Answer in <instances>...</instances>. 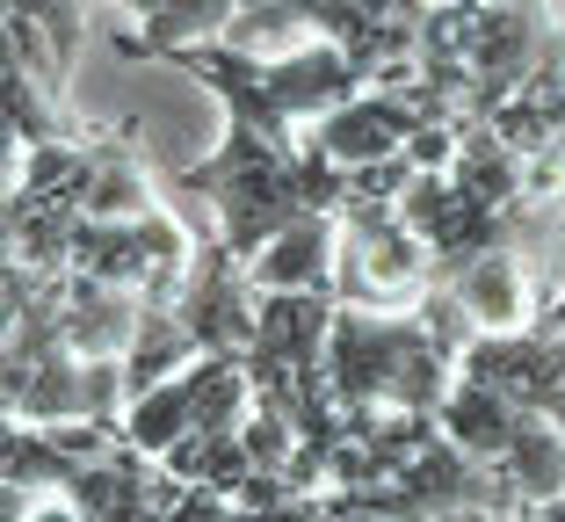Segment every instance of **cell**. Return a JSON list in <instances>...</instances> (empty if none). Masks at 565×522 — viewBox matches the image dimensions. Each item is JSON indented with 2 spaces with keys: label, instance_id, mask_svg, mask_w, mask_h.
Returning <instances> with one entry per match:
<instances>
[{
  "label": "cell",
  "instance_id": "6da1fadb",
  "mask_svg": "<svg viewBox=\"0 0 565 522\" xmlns=\"http://www.w3.org/2000/svg\"><path fill=\"white\" fill-rule=\"evenodd\" d=\"M327 385L341 414L363 406H414V414H443L449 385H457V349L414 312H370V305H341L327 341Z\"/></svg>",
  "mask_w": 565,
  "mask_h": 522
},
{
  "label": "cell",
  "instance_id": "7a4b0ae2",
  "mask_svg": "<svg viewBox=\"0 0 565 522\" xmlns=\"http://www.w3.org/2000/svg\"><path fill=\"white\" fill-rule=\"evenodd\" d=\"M174 189L211 203L217 211V239H225L239 262H254L276 233H290L298 219H312L298 146L268 138L262 124H247V117H225V146H217L203 168H182Z\"/></svg>",
  "mask_w": 565,
  "mask_h": 522
},
{
  "label": "cell",
  "instance_id": "3957f363",
  "mask_svg": "<svg viewBox=\"0 0 565 522\" xmlns=\"http://www.w3.org/2000/svg\"><path fill=\"white\" fill-rule=\"evenodd\" d=\"M174 312L189 320L203 355H247L254 327H262V290H254L247 262H239L225 239H196V262H189L182 290H174Z\"/></svg>",
  "mask_w": 565,
  "mask_h": 522
},
{
  "label": "cell",
  "instance_id": "277c9868",
  "mask_svg": "<svg viewBox=\"0 0 565 522\" xmlns=\"http://www.w3.org/2000/svg\"><path fill=\"white\" fill-rule=\"evenodd\" d=\"M420 131H435V117H428V102L414 95V81H399V87H363V95H349L341 109H327L305 138L327 146L341 168H377V160L414 152Z\"/></svg>",
  "mask_w": 565,
  "mask_h": 522
},
{
  "label": "cell",
  "instance_id": "5b68a950",
  "mask_svg": "<svg viewBox=\"0 0 565 522\" xmlns=\"http://www.w3.org/2000/svg\"><path fill=\"white\" fill-rule=\"evenodd\" d=\"M457 371L500 385L515 406H530V414H551V406L565 400V355H558V341H551L544 327H522V334H479L465 355H457Z\"/></svg>",
  "mask_w": 565,
  "mask_h": 522
},
{
  "label": "cell",
  "instance_id": "8992f818",
  "mask_svg": "<svg viewBox=\"0 0 565 522\" xmlns=\"http://www.w3.org/2000/svg\"><path fill=\"white\" fill-rule=\"evenodd\" d=\"M443 284L457 290V305L479 320V334H522V327H536V305H544L536 269L515 247H486L479 262H465V269L443 276Z\"/></svg>",
  "mask_w": 565,
  "mask_h": 522
},
{
  "label": "cell",
  "instance_id": "52a82bcc",
  "mask_svg": "<svg viewBox=\"0 0 565 522\" xmlns=\"http://www.w3.org/2000/svg\"><path fill=\"white\" fill-rule=\"evenodd\" d=\"M333 269H341V219H327V211L298 219L247 262L254 290H333Z\"/></svg>",
  "mask_w": 565,
  "mask_h": 522
},
{
  "label": "cell",
  "instance_id": "ba28073f",
  "mask_svg": "<svg viewBox=\"0 0 565 522\" xmlns=\"http://www.w3.org/2000/svg\"><path fill=\"white\" fill-rule=\"evenodd\" d=\"M81 211L87 219H146V211H160V189H152L146 152L131 146V131H87Z\"/></svg>",
  "mask_w": 565,
  "mask_h": 522
},
{
  "label": "cell",
  "instance_id": "9c48e42d",
  "mask_svg": "<svg viewBox=\"0 0 565 522\" xmlns=\"http://www.w3.org/2000/svg\"><path fill=\"white\" fill-rule=\"evenodd\" d=\"M486 124H493L522 160H558V152H565V51L544 58V66H536L508 102H493V117H486Z\"/></svg>",
  "mask_w": 565,
  "mask_h": 522
},
{
  "label": "cell",
  "instance_id": "30bf717a",
  "mask_svg": "<svg viewBox=\"0 0 565 522\" xmlns=\"http://www.w3.org/2000/svg\"><path fill=\"white\" fill-rule=\"evenodd\" d=\"M443 168H449V182L465 189L471 203H486V211H515V203H530V160H522L486 117L457 131V152H449Z\"/></svg>",
  "mask_w": 565,
  "mask_h": 522
},
{
  "label": "cell",
  "instance_id": "8fae6325",
  "mask_svg": "<svg viewBox=\"0 0 565 522\" xmlns=\"http://www.w3.org/2000/svg\"><path fill=\"white\" fill-rule=\"evenodd\" d=\"M443 436L449 443H465L471 457H486V465H500L508 457V443L522 436V422H530V406H515L500 385H486V377H465L457 371V385H449V400H443Z\"/></svg>",
  "mask_w": 565,
  "mask_h": 522
},
{
  "label": "cell",
  "instance_id": "7c38bea8",
  "mask_svg": "<svg viewBox=\"0 0 565 522\" xmlns=\"http://www.w3.org/2000/svg\"><path fill=\"white\" fill-rule=\"evenodd\" d=\"M196 334H189V320L174 312V298H146V320H138V334H131V349H124V392H152V385H167L174 371H189L196 363ZM124 400V406H131Z\"/></svg>",
  "mask_w": 565,
  "mask_h": 522
},
{
  "label": "cell",
  "instance_id": "4fadbf2b",
  "mask_svg": "<svg viewBox=\"0 0 565 522\" xmlns=\"http://www.w3.org/2000/svg\"><path fill=\"white\" fill-rule=\"evenodd\" d=\"M500 479L515 487L522 508H544L565 493V422L558 414H530L522 422V436L508 443V457H500Z\"/></svg>",
  "mask_w": 565,
  "mask_h": 522
},
{
  "label": "cell",
  "instance_id": "5bb4252c",
  "mask_svg": "<svg viewBox=\"0 0 565 522\" xmlns=\"http://www.w3.org/2000/svg\"><path fill=\"white\" fill-rule=\"evenodd\" d=\"M182 436H196V392H189V371H174L167 385L138 392L124 406V443H138L146 457H167Z\"/></svg>",
  "mask_w": 565,
  "mask_h": 522
},
{
  "label": "cell",
  "instance_id": "9a60e30c",
  "mask_svg": "<svg viewBox=\"0 0 565 522\" xmlns=\"http://www.w3.org/2000/svg\"><path fill=\"white\" fill-rule=\"evenodd\" d=\"M102 0H8V15H22L30 30L51 36V58H58V73H66L73 87V66H81V44H87V22H95Z\"/></svg>",
  "mask_w": 565,
  "mask_h": 522
},
{
  "label": "cell",
  "instance_id": "2e32d148",
  "mask_svg": "<svg viewBox=\"0 0 565 522\" xmlns=\"http://www.w3.org/2000/svg\"><path fill=\"white\" fill-rule=\"evenodd\" d=\"M233 522H327V493H276V501H233Z\"/></svg>",
  "mask_w": 565,
  "mask_h": 522
},
{
  "label": "cell",
  "instance_id": "e0dca14e",
  "mask_svg": "<svg viewBox=\"0 0 565 522\" xmlns=\"http://www.w3.org/2000/svg\"><path fill=\"white\" fill-rule=\"evenodd\" d=\"M355 8H370L377 22H392V30H428V15H435V0H355Z\"/></svg>",
  "mask_w": 565,
  "mask_h": 522
},
{
  "label": "cell",
  "instance_id": "ac0fdd59",
  "mask_svg": "<svg viewBox=\"0 0 565 522\" xmlns=\"http://www.w3.org/2000/svg\"><path fill=\"white\" fill-rule=\"evenodd\" d=\"M174 8H182V0H124V15H131L138 30H146V22H160V15H174Z\"/></svg>",
  "mask_w": 565,
  "mask_h": 522
},
{
  "label": "cell",
  "instance_id": "d6986e66",
  "mask_svg": "<svg viewBox=\"0 0 565 522\" xmlns=\"http://www.w3.org/2000/svg\"><path fill=\"white\" fill-rule=\"evenodd\" d=\"M30 522H87V515H81V508H73V501H66V493H58V501H44V508H30Z\"/></svg>",
  "mask_w": 565,
  "mask_h": 522
},
{
  "label": "cell",
  "instance_id": "ffe728a7",
  "mask_svg": "<svg viewBox=\"0 0 565 522\" xmlns=\"http://www.w3.org/2000/svg\"><path fill=\"white\" fill-rule=\"evenodd\" d=\"M233 8H239V15H247V8H268V0H233Z\"/></svg>",
  "mask_w": 565,
  "mask_h": 522
},
{
  "label": "cell",
  "instance_id": "44dd1931",
  "mask_svg": "<svg viewBox=\"0 0 565 522\" xmlns=\"http://www.w3.org/2000/svg\"><path fill=\"white\" fill-rule=\"evenodd\" d=\"M551 15H558V22H565V0H551Z\"/></svg>",
  "mask_w": 565,
  "mask_h": 522
},
{
  "label": "cell",
  "instance_id": "7402d4cb",
  "mask_svg": "<svg viewBox=\"0 0 565 522\" xmlns=\"http://www.w3.org/2000/svg\"><path fill=\"white\" fill-rule=\"evenodd\" d=\"M551 341H558V355H565V327H558V334H551Z\"/></svg>",
  "mask_w": 565,
  "mask_h": 522
},
{
  "label": "cell",
  "instance_id": "603a6c76",
  "mask_svg": "<svg viewBox=\"0 0 565 522\" xmlns=\"http://www.w3.org/2000/svg\"><path fill=\"white\" fill-rule=\"evenodd\" d=\"M102 8H124V0H102Z\"/></svg>",
  "mask_w": 565,
  "mask_h": 522
},
{
  "label": "cell",
  "instance_id": "cb8c5ba5",
  "mask_svg": "<svg viewBox=\"0 0 565 522\" xmlns=\"http://www.w3.org/2000/svg\"><path fill=\"white\" fill-rule=\"evenodd\" d=\"M558 501H565V493H558Z\"/></svg>",
  "mask_w": 565,
  "mask_h": 522
}]
</instances>
